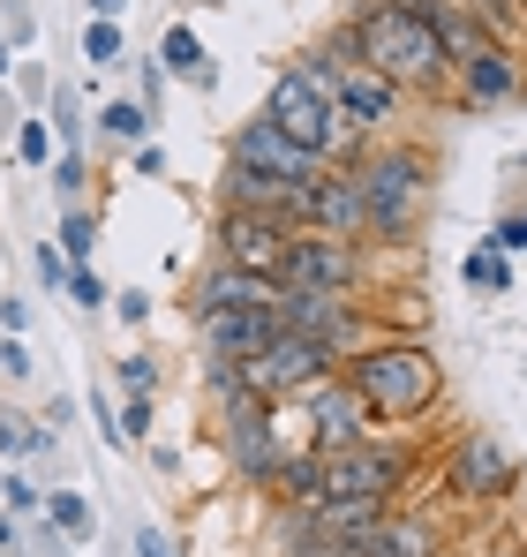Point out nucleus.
Segmentation results:
<instances>
[{
    "label": "nucleus",
    "instance_id": "obj_1",
    "mask_svg": "<svg viewBox=\"0 0 527 557\" xmlns=\"http://www.w3.org/2000/svg\"><path fill=\"white\" fill-rule=\"evenodd\" d=\"M354 61L361 69H377V76H392L400 91H430L444 84V46L438 30L422 23V8L415 0H377V8H361V23H354Z\"/></svg>",
    "mask_w": 527,
    "mask_h": 557
},
{
    "label": "nucleus",
    "instance_id": "obj_2",
    "mask_svg": "<svg viewBox=\"0 0 527 557\" xmlns=\"http://www.w3.org/2000/svg\"><path fill=\"white\" fill-rule=\"evenodd\" d=\"M347 392L377 414V422H415L438 407V362L415 339H384V347H354L347 355Z\"/></svg>",
    "mask_w": 527,
    "mask_h": 557
},
{
    "label": "nucleus",
    "instance_id": "obj_3",
    "mask_svg": "<svg viewBox=\"0 0 527 557\" xmlns=\"http://www.w3.org/2000/svg\"><path fill=\"white\" fill-rule=\"evenodd\" d=\"M354 182H361V234L400 242L430 203V159L422 151H377L354 166Z\"/></svg>",
    "mask_w": 527,
    "mask_h": 557
},
{
    "label": "nucleus",
    "instance_id": "obj_4",
    "mask_svg": "<svg viewBox=\"0 0 527 557\" xmlns=\"http://www.w3.org/2000/svg\"><path fill=\"white\" fill-rule=\"evenodd\" d=\"M264 121H271L286 144H302L309 159H324V151H354V144H361V128L332 113L317 61H309V69H286V76L271 84V98H264Z\"/></svg>",
    "mask_w": 527,
    "mask_h": 557
},
{
    "label": "nucleus",
    "instance_id": "obj_5",
    "mask_svg": "<svg viewBox=\"0 0 527 557\" xmlns=\"http://www.w3.org/2000/svg\"><path fill=\"white\" fill-rule=\"evenodd\" d=\"M279 332L324 347L332 362H347L354 347L369 339V317L354 309L347 294H309V286H279Z\"/></svg>",
    "mask_w": 527,
    "mask_h": 557
},
{
    "label": "nucleus",
    "instance_id": "obj_6",
    "mask_svg": "<svg viewBox=\"0 0 527 557\" xmlns=\"http://www.w3.org/2000/svg\"><path fill=\"white\" fill-rule=\"evenodd\" d=\"M332 376V355L324 347H309V339H294V332H271L257 355L242 362V384L257 392V399H294V392H309V384H324Z\"/></svg>",
    "mask_w": 527,
    "mask_h": 557
},
{
    "label": "nucleus",
    "instance_id": "obj_7",
    "mask_svg": "<svg viewBox=\"0 0 527 557\" xmlns=\"http://www.w3.org/2000/svg\"><path fill=\"white\" fill-rule=\"evenodd\" d=\"M407 490V453L400 445H347V453H324V482H317V497H377V505H392Z\"/></svg>",
    "mask_w": 527,
    "mask_h": 557
},
{
    "label": "nucleus",
    "instance_id": "obj_8",
    "mask_svg": "<svg viewBox=\"0 0 527 557\" xmlns=\"http://www.w3.org/2000/svg\"><path fill=\"white\" fill-rule=\"evenodd\" d=\"M286 242H294V219H279V211H242V203H226V211H219V257H226L234 272L279 278Z\"/></svg>",
    "mask_w": 527,
    "mask_h": 557
},
{
    "label": "nucleus",
    "instance_id": "obj_9",
    "mask_svg": "<svg viewBox=\"0 0 527 557\" xmlns=\"http://www.w3.org/2000/svg\"><path fill=\"white\" fill-rule=\"evenodd\" d=\"M317 76H324L332 113L354 121V128H377V121H392V113H400V84H392V76H377V69H361V61H317Z\"/></svg>",
    "mask_w": 527,
    "mask_h": 557
},
{
    "label": "nucleus",
    "instance_id": "obj_10",
    "mask_svg": "<svg viewBox=\"0 0 527 557\" xmlns=\"http://www.w3.org/2000/svg\"><path fill=\"white\" fill-rule=\"evenodd\" d=\"M279 286H309V294H347V286H354V242L294 226V242H286V264H279Z\"/></svg>",
    "mask_w": 527,
    "mask_h": 557
},
{
    "label": "nucleus",
    "instance_id": "obj_11",
    "mask_svg": "<svg viewBox=\"0 0 527 557\" xmlns=\"http://www.w3.org/2000/svg\"><path fill=\"white\" fill-rule=\"evenodd\" d=\"M294 226L354 242V234H361V182H354V174H317V182H302V196H294Z\"/></svg>",
    "mask_w": 527,
    "mask_h": 557
},
{
    "label": "nucleus",
    "instance_id": "obj_12",
    "mask_svg": "<svg viewBox=\"0 0 527 557\" xmlns=\"http://www.w3.org/2000/svg\"><path fill=\"white\" fill-rule=\"evenodd\" d=\"M234 166L271 174V182H286V188H302V182H317V174H324V159H309L302 144H286L271 121H249V128L234 136Z\"/></svg>",
    "mask_w": 527,
    "mask_h": 557
},
{
    "label": "nucleus",
    "instance_id": "obj_13",
    "mask_svg": "<svg viewBox=\"0 0 527 557\" xmlns=\"http://www.w3.org/2000/svg\"><path fill=\"white\" fill-rule=\"evenodd\" d=\"M444 474H452V490H459V497H505V490L520 482V460H513L498 437H482V430H475V437H459V453L444 460Z\"/></svg>",
    "mask_w": 527,
    "mask_h": 557
},
{
    "label": "nucleus",
    "instance_id": "obj_14",
    "mask_svg": "<svg viewBox=\"0 0 527 557\" xmlns=\"http://www.w3.org/2000/svg\"><path fill=\"white\" fill-rule=\"evenodd\" d=\"M452 69H459V98H467V106H505V98H520V53H513L505 38H482V46L459 53Z\"/></svg>",
    "mask_w": 527,
    "mask_h": 557
},
{
    "label": "nucleus",
    "instance_id": "obj_15",
    "mask_svg": "<svg viewBox=\"0 0 527 557\" xmlns=\"http://www.w3.org/2000/svg\"><path fill=\"white\" fill-rule=\"evenodd\" d=\"M361 414H369V407L347 392V376H340V384H332V376H324V384H309V422H317V430H309V453L324 460V453L361 445Z\"/></svg>",
    "mask_w": 527,
    "mask_h": 557
},
{
    "label": "nucleus",
    "instance_id": "obj_16",
    "mask_svg": "<svg viewBox=\"0 0 527 557\" xmlns=\"http://www.w3.org/2000/svg\"><path fill=\"white\" fill-rule=\"evenodd\" d=\"M196 324H204L211 355H234V362H249L264 339L279 332V309H211V317H196Z\"/></svg>",
    "mask_w": 527,
    "mask_h": 557
},
{
    "label": "nucleus",
    "instance_id": "obj_17",
    "mask_svg": "<svg viewBox=\"0 0 527 557\" xmlns=\"http://www.w3.org/2000/svg\"><path fill=\"white\" fill-rule=\"evenodd\" d=\"M211 309H279V278H257V272H211L196 286V317H211Z\"/></svg>",
    "mask_w": 527,
    "mask_h": 557
},
{
    "label": "nucleus",
    "instance_id": "obj_18",
    "mask_svg": "<svg viewBox=\"0 0 527 557\" xmlns=\"http://www.w3.org/2000/svg\"><path fill=\"white\" fill-rule=\"evenodd\" d=\"M84 61L90 69H121V61H128V38H121L113 15H90L84 23Z\"/></svg>",
    "mask_w": 527,
    "mask_h": 557
},
{
    "label": "nucleus",
    "instance_id": "obj_19",
    "mask_svg": "<svg viewBox=\"0 0 527 557\" xmlns=\"http://www.w3.org/2000/svg\"><path fill=\"white\" fill-rule=\"evenodd\" d=\"M159 69H167V76H196V69H211V61H204V38H196L188 23H174V30L159 38Z\"/></svg>",
    "mask_w": 527,
    "mask_h": 557
},
{
    "label": "nucleus",
    "instance_id": "obj_20",
    "mask_svg": "<svg viewBox=\"0 0 527 557\" xmlns=\"http://www.w3.org/2000/svg\"><path fill=\"white\" fill-rule=\"evenodd\" d=\"M144 128H151V113H144L136 98H113V106L98 113V136H106V144H144Z\"/></svg>",
    "mask_w": 527,
    "mask_h": 557
},
{
    "label": "nucleus",
    "instance_id": "obj_21",
    "mask_svg": "<svg viewBox=\"0 0 527 557\" xmlns=\"http://www.w3.org/2000/svg\"><path fill=\"white\" fill-rule=\"evenodd\" d=\"M38 512H46L69 543H84V535H90V505L76 497V490H46V505H38Z\"/></svg>",
    "mask_w": 527,
    "mask_h": 557
},
{
    "label": "nucleus",
    "instance_id": "obj_22",
    "mask_svg": "<svg viewBox=\"0 0 527 557\" xmlns=\"http://www.w3.org/2000/svg\"><path fill=\"white\" fill-rule=\"evenodd\" d=\"M46 445H53V437H46L30 414H0V453H8V460H30V453H46Z\"/></svg>",
    "mask_w": 527,
    "mask_h": 557
},
{
    "label": "nucleus",
    "instance_id": "obj_23",
    "mask_svg": "<svg viewBox=\"0 0 527 557\" xmlns=\"http://www.w3.org/2000/svg\"><path fill=\"white\" fill-rule=\"evenodd\" d=\"M61 249H69V264H84L90 249H98V219H90L84 203H69V211H61Z\"/></svg>",
    "mask_w": 527,
    "mask_h": 557
},
{
    "label": "nucleus",
    "instance_id": "obj_24",
    "mask_svg": "<svg viewBox=\"0 0 527 557\" xmlns=\"http://www.w3.org/2000/svg\"><path fill=\"white\" fill-rule=\"evenodd\" d=\"M459 272H467V286H482V294H505V286H513V272H505V257H498V249H475Z\"/></svg>",
    "mask_w": 527,
    "mask_h": 557
},
{
    "label": "nucleus",
    "instance_id": "obj_25",
    "mask_svg": "<svg viewBox=\"0 0 527 557\" xmlns=\"http://www.w3.org/2000/svg\"><path fill=\"white\" fill-rule=\"evenodd\" d=\"M15 151H23L30 166H46V159H53V128H46V121L30 113V121H23V136H15Z\"/></svg>",
    "mask_w": 527,
    "mask_h": 557
},
{
    "label": "nucleus",
    "instance_id": "obj_26",
    "mask_svg": "<svg viewBox=\"0 0 527 557\" xmlns=\"http://www.w3.org/2000/svg\"><path fill=\"white\" fill-rule=\"evenodd\" d=\"M121 437H128V445L151 437V392H128V407H121Z\"/></svg>",
    "mask_w": 527,
    "mask_h": 557
},
{
    "label": "nucleus",
    "instance_id": "obj_27",
    "mask_svg": "<svg viewBox=\"0 0 527 557\" xmlns=\"http://www.w3.org/2000/svg\"><path fill=\"white\" fill-rule=\"evenodd\" d=\"M136 106L159 121V106H167V69H159V61H144V76H136Z\"/></svg>",
    "mask_w": 527,
    "mask_h": 557
},
{
    "label": "nucleus",
    "instance_id": "obj_28",
    "mask_svg": "<svg viewBox=\"0 0 527 557\" xmlns=\"http://www.w3.org/2000/svg\"><path fill=\"white\" fill-rule=\"evenodd\" d=\"M121 392H159V362L151 355H121Z\"/></svg>",
    "mask_w": 527,
    "mask_h": 557
},
{
    "label": "nucleus",
    "instance_id": "obj_29",
    "mask_svg": "<svg viewBox=\"0 0 527 557\" xmlns=\"http://www.w3.org/2000/svg\"><path fill=\"white\" fill-rule=\"evenodd\" d=\"M53 128H61L69 151H76V136H84V106H76V91H53Z\"/></svg>",
    "mask_w": 527,
    "mask_h": 557
},
{
    "label": "nucleus",
    "instance_id": "obj_30",
    "mask_svg": "<svg viewBox=\"0 0 527 557\" xmlns=\"http://www.w3.org/2000/svg\"><path fill=\"white\" fill-rule=\"evenodd\" d=\"M53 188H61V203H84V151H69L53 166Z\"/></svg>",
    "mask_w": 527,
    "mask_h": 557
},
{
    "label": "nucleus",
    "instance_id": "obj_31",
    "mask_svg": "<svg viewBox=\"0 0 527 557\" xmlns=\"http://www.w3.org/2000/svg\"><path fill=\"white\" fill-rule=\"evenodd\" d=\"M490 249H498V257H520V249H527V211H520V219H498V226H490Z\"/></svg>",
    "mask_w": 527,
    "mask_h": 557
},
{
    "label": "nucleus",
    "instance_id": "obj_32",
    "mask_svg": "<svg viewBox=\"0 0 527 557\" xmlns=\"http://www.w3.org/2000/svg\"><path fill=\"white\" fill-rule=\"evenodd\" d=\"M38 505H46V490L30 474H8V512H38Z\"/></svg>",
    "mask_w": 527,
    "mask_h": 557
},
{
    "label": "nucleus",
    "instance_id": "obj_33",
    "mask_svg": "<svg viewBox=\"0 0 527 557\" xmlns=\"http://www.w3.org/2000/svg\"><path fill=\"white\" fill-rule=\"evenodd\" d=\"M459 8H475V15H482V23H490V30H505V23H513V8H520V0H459Z\"/></svg>",
    "mask_w": 527,
    "mask_h": 557
},
{
    "label": "nucleus",
    "instance_id": "obj_34",
    "mask_svg": "<svg viewBox=\"0 0 527 557\" xmlns=\"http://www.w3.org/2000/svg\"><path fill=\"white\" fill-rule=\"evenodd\" d=\"M69 294H76V301H84V309H98V301H113V294H106V286H98V272H69Z\"/></svg>",
    "mask_w": 527,
    "mask_h": 557
},
{
    "label": "nucleus",
    "instance_id": "obj_35",
    "mask_svg": "<svg viewBox=\"0 0 527 557\" xmlns=\"http://www.w3.org/2000/svg\"><path fill=\"white\" fill-rule=\"evenodd\" d=\"M0 370L15 376V384H23V376H30V355H23V339H15V332H8V339H0Z\"/></svg>",
    "mask_w": 527,
    "mask_h": 557
},
{
    "label": "nucleus",
    "instance_id": "obj_36",
    "mask_svg": "<svg viewBox=\"0 0 527 557\" xmlns=\"http://www.w3.org/2000/svg\"><path fill=\"white\" fill-rule=\"evenodd\" d=\"M38 278H46V286H69V257L46 249V242H38Z\"/></svg>",
    "mask_w": 527,
    "mask_h": 557
},
{
    "label": "nucleus",
    "instance_id": "obj_37",
    "mask_svg": "<svg viewBox=\"0 0 527 557\" xmlns=\"http://www.w3.org/2000/svg\"><path fill=\"white\" fill-rule=\"evenodd\" d=\"M0 332H15V339H23V332H30V301H15V294H8V301H0Z\"/></svg>",
    "mask_w": 527,
    "mask_h": 557
},
{
    "label": "nucleus",
    "instance_id": "obj_38",
    "mask_svg": "<svg viewBox=\"0 0 527 557\" xmlns=\"http://www.w3.org/2000/svg\"><path fill=\"white\" fill-rule=\"evenodd\" d=\"M136 174H151V182H167V151H159V144H136Z\"/></svg>",
    "mask_w": 527,
    "mask_h": 557
},
{
    "label": "nucleus",
    "instance_id": "obj_39",
    "mask_svg": "<svg viewBox=\"0 0 527 557\" xmlns=\"http://www.w3.org/2000/svg\"><path fill=\"white\" fill-rule=\"evenodd\" d=\"M113 309H121V324H144L151 317V294H113Z\"/></svg>",
    "mask_w": 527,
    "mask_h": 557
},
{
    "label": "nucleus",
    "instance_id": "obj_40",
    "mask_svg": "<svg viewBox=\"0 0 527 557\" xmlns=\"http://www.w3.org/2000/svg\"><path fill=\"white\" fill-rule=\"evenodd\" d=\"M136 557H174V543H167L159 528H144V535H136Z\"/></svg>",
    "mask_w": 527,
    "mask_h": 557
},
{
    "label": "nucleus",
    "instance_id": "obj_41",
    "mask_svg": "<svg viewBox=\"0 0 527 557\" xmlns=\"http://www.w3.org/2000/svg\"><path fill=\"white\" fill-rule=\"evenodd\" d=\"M8 38H15V46H30V15H23V0H8Z\"/></svg>",
    "mask_w": 527,
    "mask_h": 557
},
{
    "label": "nucleus",
    "instance_id": "obj_42",
    "mask_svg": "<svg viewBox=\"0 0 527 557\" xmlns=\"http://www.w3.org/2000/svg\"><path fill=\"white\" fill-rule=\"evenodd\" d=\"M121 8H128V0H90V15H113V23H121Z\"/></svg>",
    "mask_w": 527,
    "mask_h": 557
},
{
    "label": "nucleus",
    "instance_id": "obj_43",
    "mask_svg": "<svg viewBox=\"0 0 527 557\" xmlns=\"http://www.w3.org/2000/svg\"><path fill=\"white\" fill-rule=\"evenodd\" d=\"M15 550V520H0V557Z\"/></svg>",
    "mask_w": 527,
    "mask_h": 557
},
{
    "label": "nucleus",
    "instance_id": "obj_44",
    "mask_svg": "<svg viewBox=\"0 0 527 557\" xmlns=\"http://www.w3.org/2000/svg\"><path fill=\"white\" fill-rule=\"evenodd\" d=\"M8 69H15V61H8V38H0V76H8Z\"/></svg>",
    "mask_w": 527,
    "mask_h": 557
},
{
    "label": "nucleus",
    "instance_id": "obj_45",
    "mask_svg": "<svg viewBox=\"0 0 527 557\" xmlns=\"http://www.w3.org/2000/svg\"><path fill=\"white\" fill-rule=\"evenodd\" d=\"M520 8H527V0H520Z\"/></svg>",
    "mask_w": 527,
    "mask_h": 557
}]
</instances>
